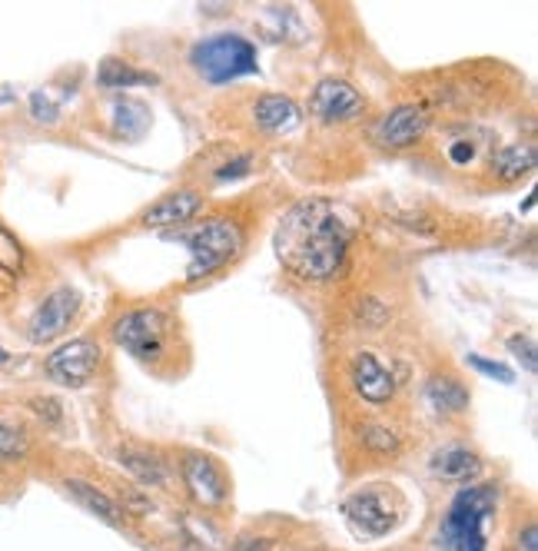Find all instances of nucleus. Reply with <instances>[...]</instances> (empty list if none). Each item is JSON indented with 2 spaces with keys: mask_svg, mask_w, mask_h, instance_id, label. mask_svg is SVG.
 Masks as SVG:
<instances>
[{
  "mask_svg": "<svg viewBox=\"0 0 538 551\" xmlns=\"http://www.w3.org/2000/svg\"><path fill=\"white\" fill-rule=\"evenodd\" d=\"M353 233L333 203L303 200L283 216L276 230V256L289 273L309 283H326L343 269Z\"/></svg>",
  "mask_w": 538,
  "mask_h": 551,
  "instance_id": "f257e3e1",
  "label": "nucleus"
},
{
  "mask_svg": "<svg viewBox=\"0 0 538 551\" xmlns=\"http://www.w3.org/2000/svg\"><path fill=\"white\" fill-rule=\"evenodd\" d=\"M110 336L137 362L157 369L163 359L173 356L177 319L160 306H133V309H127V313H120L117 319H113Z\"/></svg>",
  "mask_w": 538,
  "mask_h": 551,
  "instance_id": "f03ea898",
  "label": "nucleus"
},
{
  "mask_svg": "<svg viewBox=\"0 0 538 551\" xmlns=\"http://www.w3.org/2000/svg\"><path fill=\"white\" fill-rule=\"evenodd\" d=\"M495 508H499V485H465L442 518L439 545L449 551H485V522Z\"/></svg>",
  "mask_w": 538,
  "mask_h": 551,
  "instance_id": "7ed1b4c3",
  "label": "nucleus"
},
{
  "mask_svg": "<svg viewBox=\"0 0 538 551\" xmlns=\"http://www.w3.org/2000/svg\"><path fill=\"white\" fill-rule=\"evenodd\" d=\"M177 239L190 249V269H186L190 283L213 276L216 269L233 263L243 249V230L233 220H226V216H210L203 223H193Z\"/></svg>",
  "mask_w": 538,
  "mask_h": 551,
  "instance_id": "20e7f679",
  "label": "nucleus"
},
{
  "mask_svg": "<svg viewBox=\"0 0 538 551\" xmlns=\"http://www.w3.org/2000/svg\"><path fill=\"white\" fill-rule=\"evenodd\" d=\"M190 64L213 87H223V83H233L260 70L256 47L243 34H213L200 40L190 50Z\"/></svg>",
  "mask_w": 538,
  "mask_h": 551,
  "instance_id": "39448f33",
  "label": "nucleus"
},
{
  "mask_svg": "<svg viewBox=\"0 0 538 551\" xmlns=\"http://www.w3.org/2000/svg\"><path fill=\"white\" fill-rule=\"evenodd\" d=\"M402 512H406V502H402V495L386 482L362 485L343 502L346 522L366 538H386L389 532H396Z\"/></svg>",
  "mask_w": 538,
  "mask_h": 551,
  "instance_id": "423d86ee",
  "label": "nucleus"
},
{
  "mask_svg": "<svg viewBox=\"0 0 538 551\" xmlns=\"http://www.w3.org/2000/svg\"><path fill=\"white\" fill-rule=\"evenodd\" d=\"M100 359H103V349L97 339H70L64 346H57L54 352H47L44 359V372L50 382L64 389H84L87 382L97 376L100 369Z\"/></svg>",
  "mask_w": 538,
  "mask_h": 551,
  "instance_id": "0eeeda50",
  "label": "nucleus"
},
{
  "mask_svg": "<svg viewBox=\"0 0 538 551\" xmlns=\"http://www.w3.org/2000/svg\"><path fill=\"white\" fill-rule=\"evenodd\" d=\"M180 478L190 498L203 508H223L230 498V478H226L223 465L213 459L210 452L190 449L180 459Z\"/></svg>",
  "mask_w": 538,
  "mask_h": 551,
  "instance_id": "6e6552de",
  "label": "nucleus"
},
{
  "mask_svg": "<svg viewBox=\"0 0 538 551\" xmlns=\"http://www.w3.org/2000/svg\"><path fill=\"white\" fill-rule=\"evenodd\" d=\"M84 306V299L74 286H57L54 293L44 296V303L34 309V316L27 322V339L34 346H47V342L60 339L64 332L74 326V319Z\"/></svg>",
  "mask_w": 538,
  "mask_h": 551,
  "instance_id": "1a4fd4ad",
  "label": "nucleus"
},
{
  "mask_svg": "<svg viewBox=\"0 0 538 551\" xmlns=\"http://www.w3.org/2000/svg\"><path fill=\"white\" fill-rule=\"evenodd\" d=\"M429 123L432 117L422 103H399V107H392L389 113H382L372 137L386 150H409L426 140Z\"/></svg>",
  "mask_w": 538,
  "mask_h": 551,
  "instance_id": "9d476101",
  "label": "nucleus"
},
{
  "mask_svg": "<svg viewBox=\"0 0 538 551\" xmlns=\"http://www.w3.org/2000/svg\"><path fill=\"white\" fill-rule=\"evenodd\" d=\"M309 113L319 123H353L366 113V97L349 80H319L313 97H309Z\"/></svg>",
  "mask_w": 538,
  "mask_h": 551,
  "instance_id": "9b49d317",
  "label": "nucleus"
},
{
  "mask_svg": "<svg viewBox=\"0 0 538 551\" xmlns=\"http://www.w3.org/2000/svg\"><path fill=\"white\" fill-rule=\"evenodd\" d=\"M203 193L193 190V186H183V190H173L167 196H160L157 203L147 206L140 216V223L147 230H170V226H190L203 210Z\"/></svg>",
  "mask_w": 538,
  "mask_h": 551,
  "instance_id": "f8f14e48",
  "label": "nucleus"
},
{
  "mask_svg": "<svg viewBox=\"0 0 538 551\" xmlns=\"http://www.w3.org/2000/svg\"><path fill=\"white\" fill-rule=\"evenodd\" d=\"M429 475L446 485H462V488L475 485L482 478V459H479V452L462 442L439 445L429 459Z\"/></svg>",
  "mask_w": 538,
  "mask_h": 551,
  "instance_id": "ddd939ff",
  "label": "nucleus"
},
{
  "mask_svg": "<svg viewBox=\"0 0 538 551\" xmlns=\"http://www.w3.org/2000/svg\"><path fill=\"white\" fill-rule=\"evenodd\" d=\"M349 379H353V389L359 392V399L369 405H386L392 402V395H396V376H392L369 349H359L353 356V362H349Z\"/></svg>",
  "mask_w": 538,
  "mask_h": 551,
  "instance_id": "4468645a",
  "label": "nucleus"
},
{
  "mask_svg": "<svg viewBox=\"0 0 538 551\" xmlns=\"http://www.w3.org/2000/svg\"><path fill=\"white\" fill-rule=\"evenodd\" d=\"M299 120H303V110H299V103L293 97H286V93H263V97H256L253 103V123L263 133H286L293 130Z\"/></svg>",
  "mask_w": 538,
  "mask_h": 551,
  "instance_id": "2eb2a0df",
  "label": "nucleus"
},
{
  "mask_svg": "<svg viewBox=\"0 0 538 551\" xmlns=\"http://www.w3.org/2000/svg\"><path fill=\"white\" fill-rule=\"evenodd\" d=\"M67 488V495L74 498V502L80 508H87L90 515H97L100 522H107L113 528H123L127 525V512L120 508V502L113 495H107L103 488H97L93 482H84V478H67L64 482Z\"/></svg>",
  "mask_w": 538,
  "mask_h": 551,
  "instance_id": "dca6fc26",
  "label": "nucleus"
},
{
  "mask_svg": "<svg viewBox=\"0 0 538 551\" xmlns=\"http://www.w3.org/2000/svg\"><path fill=\"white\" fill-rule=\"evenodd\" d=\"M422 399L436 415L449 419V415H462L469 409V389H465L462 379L449 376V372H436V376L426 379V389H422Z\"/></svg>",
  "mask_w": 538,
  "mask_h": 551,
  "instance_id": "f3484780",
  "label": "nucleus"
},
{
  "mask_svg": "<svg viewBox=\"0 0 538 551\" xmlns=\"http://www.w3.org/2000/svg\"><path fill=\"white\" fill-rule=\"evenodd\" d=\"M485 166L495 183H519L522 176L535 170V143H509V147L495 150Z\"/></svg>",
  "mask_w": 538,
  "mask_h": 551,
  "instance_id": "a211bd4d",
  "label": "nucleus"
},
{
  "mask_svg": "<svg viewBox=\"0 0 538 551\" xmlns=\"http://www.w3.org/2000/svg\"><path fill=\"white\" fill-rule=\"evenodd\" d=\"M120 465L127 469L143 488H167L170 485V469L157 452L143 449V445H123L120 449Z\"/></svg>",
  "mask_w": 538,
  "mask_h": 551,
  "instance_id": "6ab92c4d",
  "label": "nucleus"
},
{
  "mask_svg": "<svg viewBox=\"0 0 538 551\" xmlns=\"http://www.w3.org/2000/svg\"><path fill=\"white\" fill-rule=\"evenodd\" d=\"M150 107L143 100H133V97H123L113 103V127H117V133L123 140H130V143H137L143 133L150 130Z\"/></svg>",
  "mask_w": 538,
  "mask_h": 551,
  "instance_id": "aec40b11",
  "label": "nucleus"
},
{
  "mask_svg": "<svg viewBox=\"0 0 538 551\" xmlns=\"http://www.w3.org/2000/svg\"><path fill=\"white\" fill-rule=\"evenodd\" d=\"M97 83L103 90H127V87H140V83H157V77H153L150 70L133 67L130 60L107 57L97 70Z\"/></svg>",
  "mask_w": 538,
  "mask_h": 551,
  "instance_id": "412c9836",
  "label": "nucleus"
},
{
  "mask_svg": "<svg viewBox=\"0 0 538 551\" xmlns=\"http://www.w3.org/2000/svg\"><path fill=\"white\" fill-rule=\"evenodd\" d=\"M479 137H485V133H475V130H459L455 137L446 143V160L452 163V166H459V170H469L472 163H479L482 157H485V140H479Z\"/></svg>",
  "mask_w": 538,
  "mask_h": 551,
  "instance_id": "4be33fe9",
  "label": "nucleus"
},
{
  "mask_svg": "<svg viewBox=\"0 0 538 551\" xmlns=\"http://www.w3.org/2000/svg\"><path fill=\"white\" fill-rule=\"evenodd\" d=\"M359 439L366 445V452L372 455H382V459H392V455H399L402 442L399 435L389 429V425H379V422H366L359 429Z\"/></svg>",
  "mask_w": 538,
  "mask_h": 551,
  "instance_id": "5701e85b",
  "label": "nucleus"
},
{
  "mask_svg": "<svg viewBox=\"0 0 538 551\" xmlns=\"http://www.w3.org/2000/svg\"><path fill=\"white\" fill-rule=\"evenodd\" d=\"M30 452V439L27 432L14 422L0 419V465H17L24 462Z\"/></svg>",
  "mask_w": 538,
  "mask_h": 551,
  "instance_id": "b1692460",
  "label": "nucleus"
},
{
  "mask_svg": "<svg viewBox=\"0 0 538 551\" xmlns=\"http://www.w3.org/2000/svg\"><path fill=\"white\" fill-rule=\"evenodd\" d=\"M356 319L362 322V329H382L389 322V309L379 303V299H359V306H356Z\"/></svg>",
  "mask_w": 538,
  "mask_h": 551,
  "instance_id": "393cba45",
  "label": "nucleus"
},
{
  "mask_svg": "<svg viewBox=\"0 0 538 551\" xmlns=\"http://www.w3.org/2000/svg\"><path fill=\"white\" fill-rule=\"evenodd\" d=\"M0 263L10 266V269H24V249H20L17 236H10L4 226H0Z\"/></svg>",
  "mask_w": 538,
  "mask_h": 551,
  "instance_id": "a878e982",
  "label": "nucleus"
},
{
  "mask_svg": "<svg viewBox=\"0 0 538 551\" xmlns=\"http://www.w3.org/2000/svg\"><path fill=\"white\" fill-rule=\"evenodd\" d=\"M509 349L515 352V359H522V362H525V369H529V372H535V369H538L532 336H509Z\"/></svg>",
  "mask_w": 538,
  "mask_h": 551,
  "instance_id": "bb28decb",
  "label": "nucleus"
},
{
  "mask_svg": "<svg viewBox=\"0 0 538 551\" xmlns=\"http://www.w3.org/2000/svg\"><path fill=\"white\" fill-rule=\"evenodd\" d=\"M30 113H34V120H40V123L57 120V107L47 100V93H34V97H30Z\"/></svg>",
  "mask_w": 538,
  "mask_h": 551,
  "instance_id": "cd10ccee",
  "label": "nucleus"
},
{
  "mask_svg": "<svg viewBox=\"0 0 538 551\" xmlns=\"http://www.w3.org/2000/svg\"><path fill=\"white\" fill-rule=\"evenodd\" d=\"M475 369L485 372V376H495L499 382H512V369L509 366H502V362H492V359H482V356H472L469 359Z\"/></svg>",
  "mask_w": 538,
  "mask_h": 551,
  "instance_id": "c85d7f7f",
  "label": "nucleus"
},
{
  "mask_svg": "<svg viewBox=\"0 0 538 551\" xmlns=\"http://www.w3.org/2000/svg\"><path fill=\"white\" fill-rule=\"evenodd\" d=\"M515 551H538L535 522H525V528H519V535H515Z\"/></svg>",
  "mask_w": 538,
  "mask_h": 551,
  "instance_id": "c756f323",
  "label": "nucleus"
},
{
  "mask_svg": "<svg viewBox=\"0 0 538 551\" xmlns=\"http://www.w3.org/2000/svg\"><path fill=\"white\" fill-rule=\"evenodd\" d=\"M30 409H34L40 419H47V422H60V405L54 399H34L30 402Z\"/></svg>",
  "mask_w": 538,
  "mask_h": 551,
  "instance_id": "7c9ffc66",
  "label": "nucleus"
},
{
  "mask_svg": "<svg viewBox=\"0 0 538 551\" xmlns=\"http://www.w3.org/2000/svg\"><path fill=\"white\" fill-rule=\"evenodd\" d=\"M17 276H20L17 269H10V266L0 263V299H7L17 289Z\"/></svg>",
  "mask_w": 538,
  "mask_h": 551,
  "instance_id": "2f4dec72",
  "label": "nucleus"
},
{
  "mask_svg": "<svg viewBox=\"0 0 538 551\" xmlns=\"http://www.w3.org/2000/svg\"><path fill=\"white\" fill-rule=\"evenodd\" d=\"M10 359V352H4V349H0V362H7Z\"/></svg>",
  "mask_w": 538,
  "mask_h": 551,
  "instance_id": "473e14b6",
  "label": "nucleus"
}]
</instances>
